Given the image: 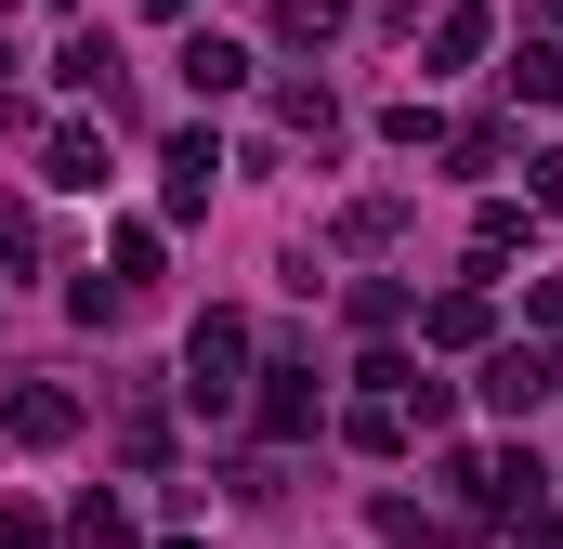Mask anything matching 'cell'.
Wrapping results in <instances>:
<instances>
[{"label": "cell", "mask_w": 563, "mask_h": 549, "mask_svg": "<svg viewBox=\"0 0 563 549\" xmlns=\"http://www.w3.org/2000/svg\"><path fill=\"white\" fill-rule=\"evenodd\" d=\"M276 132L328 157V144H341V92H328V79H276Z\"/></svg>", "instance_id": "8992f818"}, {"label": "cell", "mask_w": 563, "mask_h": 549, "mask_svg": "<svg viewBox=\"0 0 563 549\" xmlns=\"http://www.w3.org/2000/svg\"><path fill=\"white\" fill-rule=\"evenodd\" d=\"M170 66H184V92H210V105H223V92H250V53H236L223 26H197V40H184Z\"/></svg>", "instance_id": "ba28073f"}, {"label": "cell", "mask_w": 563, "mask_h": 549, "mask_svg": "<svg viewBox=\"0 0 563 549\" xmlns=\"http://www.w3.org/2000/svg\"><path fill=\"white\" fill-rule=\"evenodd\" d=\"M0 432H13V445H66V432H79V393H66V380H26V393L0 406Z\"/></svg>", "instance_id": "5b68a950"}, {"label": "cell", "mask_w": 563, "mask_h": 549, "mask_svg": "<svg viewBox=\"0 0 563 549\" xmlns=\"http://www.w3.org/2000/svg\"><path fill=\"white\" fill-rule=\"evenodd\" d=\"M420 340H432V354H485V340H498V301H485V274L432 301V314H420Z\"/></svg>", "instance_id": "277c9868"}, {"label": "cell", "mask_w": 563, "mask_h": 549, "mask_svg": "<svg viewBox=\"0 0 563 549\" xmlns=\"http://www.w3.org/2000/svg\"><path fill=\"white\" fill-rule=\"evenodd\" d=\"M157 549H197V537H157Z\"/></svg>", "instance_id": "484cf974"}, {"label": "cell", "mask_w": 563, "mask_h": 549, "mask_svg": "<svg viewBox=\"0 0 563 549\" xmlns=\"http://www.w3.org/2000/svg\"><path fill=\"white\" fill-rule=\"evenodd\" d=\"M40 183H66V197H92V183H106V132H92V119H66V132L40 144Z\"/></svg>", "instance_id": "9c48e42d"}, {"label": "cell", "mask_w": 563, "mask_h": 549, "mask_svg": "<svg viewBox=\"0 0 563 549\" xmlns=\"http://www.w3.org/2000/svg\"><path fill=\"white\" fill-rule=\"evenodd\" d=\"M53 79H66V92H106V105H119V53H106V40H92V26H79V40H66V53H53Z\"/></svg>", "instance_id": "8fae6325"}, {"label": "cell", "mask_w": 563, "mask_h": 549, "mask_svg": "<svg viewBox=\"0 0 563 549\" xmlns=\"http://www.w3.org/2000/svg\"><path fill=\"white\" fill-rule=\"evenodd\" d=\"M0 262H40V223H26L13 197H0Z\"/></svg>", "instance_id": "44dd1931"}, {"label": "cell", "mask_w": 563, "mask_h": 549, "mask_svg": "<svg viewBox=\"0 0 563 549\" xmlns=\"http://www.w3.org/2000/svg\"><path fill=\"white\" fill-rule=\"evenodd\" d=\"M551 13H563V0H551Z\"/></svg>", "instance_id": "4316f807"}, {"label": "cell", "mask_w": 563, "mask_h": 549, "mask_svg": "<svg viewBox=\"0 0 563 549\" xmlns=\"http://www.w3.org/2000/svg\"><path fill=\"white\" fill-rule=\"evenodd\" d=\"M511 92H538V105H563V40H525V53H511Z\"/></svg>", "instance_id": "9a60e30c"}, {"label": "cell", "mask_w": 563, "mask_h": 549, "mask_svg": "<svg viewBox=\"0 0 563 549\" xmlns=\"http://www.w3.org/2000/svg\"><path fill=\"white\" fill-rule=\"evenodd\" d=\"M511 236H525V197H485L472 210V262H511Z\"/></svg>", "instance_id": "5bb4252c"}, {"label": "cell", "mask_w": 563, "mask_h": 549, "mask_svg": "<svg viewBox=\"0 0 563 549\" xmlns=\"http://www.w3.org/2000/svg\"><path fill=\"white\" fill-rule=\"evenodd\" d=\"M144 13H157V26H184V13H197V0H144Z\"/></svg>", "instance_id": "cb8c5ba5"}, {"label": "cell", "mask_w": 563, "mask_h": 549, "mask_svg": "<svg viewBox=\"0 0 563 549\" xmlns=\"http://www.w3.org/2000/svg\"><path fill=\"white\" fill-rule=\"evenodd\" d=\"M250 418H263V445H301V432H314V380H301V367H263Z\"/></svg>", "instance_id": "52a82bcc"}, {"label": "cell", "mask_w": 563, "mask_h": 549, "mask_svg": "<svg viewBox=\"0 0 563 549\" xmlns=\"http://www.w3.org/2000/svg\"><path fill=\"white\" fill-rule=\"evenodd\" d=\"M394 223H407V197H354L341 210V249H394Z\"/></svg>", "instance_id": "4fadbf2b"}, {"label": "cell", "mask_w": 563, "mask_h": 549, "mask_svg": "<svg viewBox=\"0 0 563 549\" xmlns=\"http://www.w3.org/2000/svg\"><path fill=\"white\" fill-rule=\"evenodd\" d=\"M119 458H132V471H157V458H170V418L132 406V418H119Z\"/></svg>", "instance_id": "d6986e66"}, {"label": "cell", "mask_w": 563, "mask_h": 549, "mask_svg": "<svg viewBox=\"0 0 563 549\" xmlns=\"http://www.w3.org/2000/svg\"><path fill=\"white\" fill-rule=\"evenodd\" d=\"M184 406H197V418L250 406V327H236V314H210V327L184 340Z\"/></svg>", "instance_id": "6da1fadb"}, {"label": "cell", "mask_w": 563, "mask_h": 549, "mask_svg": "<svg viewBox=\"0 0 563 549\" xmlns=\"http://www.w3.org/2000/svg\"><path fill=\"white\" fill-rule=\"evenodd\" d=\"M485 40H498V26H485V13H472V0H459V13H445V26H432V66H472V53H485Z\"/></svg>", "instance_id": "ac0fdd59"}, {"label": "cell", "mask_w": 563, "mask_h": 549, "mask_svg": "<svg viewBox=\"0 0 563 549\" xmlns=\"http://www.w3.org/2000/svg\"><path fill=\"white\" fill-rule=\"evenodd\" d=\"M13 119H26V105H13V92H0V132H13Z\"/></svg>", "instance_id": "d4e9b609"}, {"label": "cell", "mask_w": 563, "mask_h": 549, "mask_svg": "<svg viewBox=\"0 0 563 549\" xmlns=\"http://www.w3.org/2000/svg\"><path fill=\"white\" fill-rule=\"evenodd\" d=\"M276 40L288 53H328L341 40V0H276Z\"/></svg>", "instance_id": "7c38bea8"}, {"label": "cell", "mask_w": 563, "mask_h": 549, "mask_svg": "<svg viewBox=\"0 0 563 549\" xmlns=\"http://www.w3.org/2000/svg\"><path fill=\"white\" fill-rule=\"evenodd\" d=\"M341 445H354V458H407V406H394V393H367V406L341 418Z\"/></svg>", "instance_id": "30bf717a"}, {"label": "cell", "mask_w": 563, "mask_h": 549, "mask_svg": "<svg viewBox=\"0 0 563 549\" xmlns=\"http://www.w3.org/2000/svg\"><path fill=\"white\" fill-rule=\"evenodd\" d=\"M157 170H170V183H157V210H170V223H197V210H210V183H223V144H210V132H170Z\"/></svg>", "instance_id": "3957f363"}, {"label": "cell", "mask_w": 563, "mask_h": 549, "mask_svg": "<svg viewBox=\"0 0 563 549\" xmlns=\"http://www.w3.org/2000/svg\"><path fill=\"white\" fill-rule=\"evenodd\" d=\"M551 380H563V354H538V340H485V380H472V393H485L498 418H538Z\"/></svg>", "instance_id": "7a4b0ae2"}, {"label": "cell", "mask_w": 563, "mask_h": 549, "mask_svg": "<svg viewBox=\"0 0 563 549\" xmlns=\"http://www.w3.org/2000/svg\"><path fill=\"white\" fill-rule=\"evenodd\" d=\"M66 549H132V511H119V497H79V524H66Z\"/></svg>", "instance_id": "2e32d148"}, {"label": "cell", "mask_w": 563, "mask_h": 549, "mask_svg": "<svg viewBox=\"0 0 563 549\" xmlns=\"http://www.w3.org/2000/svg\"><path fill=\"white\" fill-rule=\"evenodd\" d=\"M525 197H538V210H563V144H551V157H525Z\"/></svg>", "instance_id": "7402d4cb"}, {"label": "cell", "mask_w": 563, "mask_h": 549, "mask_svg": "<svg viewBox=\"0 0 563 549\" xmlns=\"http://www.w3.org/2000/svg\"><path fill=\"white\" fill-rule=\"evenodd\" d=\"M106 274L144 288V274H157V223H119V236H106Z\"/></svg>", "instance_id": "e0dca14e"}, {"label": "cell", "mask_w": 563, "mask_h": 549, "mask_svg": "<svg viewBox=\"0 0 563 549\" xmlns=\"http://www.w3.org/2000/svg\"><path fill=\"white\" fill-rule=\"evenodd\" d=\"M525 314H538V327L563 340V274H551V288H525Z\"/></svg>", "instance_id": "603a6c76"}, {"label": "cell", "mask_w": 563, "mask_h": 549, "mask_svg": "<svg viewBox=\"0 0 563 549\" xmlns=\"http://www.w3.org/2000/svg\"><path fill=\"white\" fill-rule=\"evenodd\" d=\"M380 144H407V157H420V144H445V119H432L420 92H407V105H380Z\"/></svg>", "instance_id": "ffe728a7"}]
</instances>
